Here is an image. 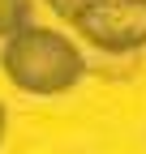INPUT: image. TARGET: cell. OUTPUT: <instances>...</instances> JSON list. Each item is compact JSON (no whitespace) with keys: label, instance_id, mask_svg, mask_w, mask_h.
<instances>
[{"label":"cell","instance_id":"cell-5","mask_svg":"<svg viewBox=\"0 0 146 154\" xmlns=\"http://www.w3.org/2000/svg\"><path fill=\"white\" fill-rule=\"evenodd\" d=\"M0 137H5V107H0Z\"/></svg>","mask_w":146,"mask_h":154},{"label":"cell","instance_id":"cell-1","mask_svg":"<svg viewBox=\"0 0 146 154\" xmlns=\"http://www.w3.org/2000/svg\"><path fill=\"white\" fill-rule=\"evenodd\" d=\"M0 69H5V77L17 90L39 94V99L65 94L86 77V60H82L78 43L60 30L34 26V22L13 30L0 43Z\"/></svg>","mask_w":146,"mask_h":154},{"label":"cell","instance_id":"cell-3","mask_svg":"<svg viewBox=\"0 0 146 154\" xmlns=\"http://www.w3.org/2000/svg\"><path fill=\"white\" fill-rule=\"evenodd\" d=\"M30 13H34V0H0V38L30 26Z\"/></svg>","mask_w":146,"mask_h":154},{"label":"cell","instance_id":"cell-4","mask_svg":"<svg viewBox=\"0 0 146 154\" xmlns=\"http://www.w3.org/2000/svg\"><path fill=\"white\" fill-rule=\"evenodd\" d=\"M43 5L52 9V13H56V17H65V22H73V17H78L86 5H90V0H43Z\"/></svg>","mask_w":146,"mask_h":154},{"label":"cell","instance_id":"cell-2","mask_svg":"<svg viewBox=\"0 0 146 154\" xmlns=\"http://www.w3.org/2000/svg\"><path fill=\"white\" fill-rule=\"evenodd\" d=\"M69 26L99 51H138L146 47V0H90Z\"/></svg>","mask_w":146,"mask_h":154}]
</instances>
